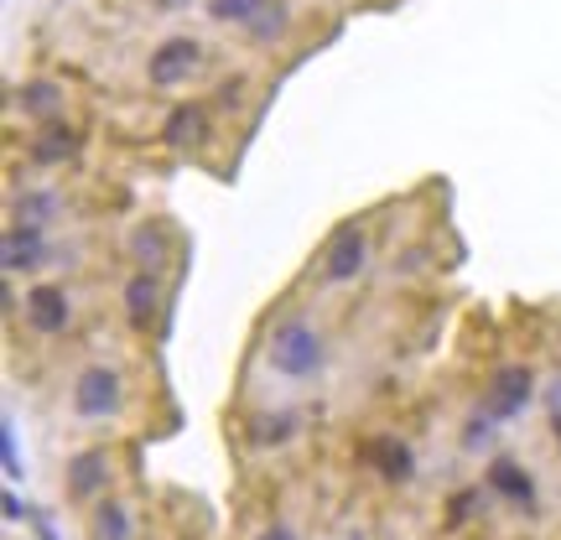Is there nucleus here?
<instances>
[{"mask_svg":"<svg viewBox=\"0 0 561 540\" xmlns=\"http://www.w3.org/2000/svg\"><path fill=\"white\" fill-rule=\"evenodd\" d=\"M115 479H121V458L110 441H89L79 452H68L62 462V499L79 504V509H94L100 499L115 494Z\"/></svg>","mask_w":561,"mask_h":540,"instance_id":"8","label":"nucleus"},{"mask_svg":"<svg viewBox=\"0 0 561 540\" xmlns=\"http://www.w3.org/2000/svg\"><path fill=\"white\" fill-rule=\"evenodd\" d=\"M0 458H5V479H11V489H16V483L26 479V468H21V447H16V421H11V416L0 421Z\"/></svg>","mask_w":561,"mask_h":540,"instance_id":"23","label":"nucleus"},{"mask_svg":"<svg viewBox=\"0 0 561 540\" xmlns=\"http://www.w3.org/2000/svg\"><path fill=\"white\" fill-rule=\"evenodd\" d=\"M483 489L494 494L500 504H510V509H536L541 504V479H536V468L520 458H510V452H494V458L483 462Z\"/></svg>","mask_w":561,"mask_h":540,"instance_id":"15","label":"nucleus"},{"mask_svg":"<svg viewBox=\"0 0 561 540\" xmlns=\"http://www.w3.org/2000/svg\"><path fill=\"white\" fill-rule=\"evenodd\" d=\"M115 307H121V322L130 338H161L167 328V312H172V291H167V276L157 271H125L121 291H115Z\"/></svg>","mask_w":561,"mask_h":540,"instance_id":"7","label":"nucleus"},{"mask_svg":"<svg viewBox=\"0 0 561 540\" xmlns=\"http://www.w3.org/2000/svg\"><path fill=\"white\" fill-rule=\"evenodd\" d=\"M203 68H208V47L203 37L193 32H167L146 47V58H140V83L151 89V94H178L187 83L198 79Z\"/></svg>","mask_w":561,"mask_h":540,"instance_id":"5","label":"nucleus"},{"mask_svg":"<svg viewBox=\"0 0 561 540\" xmlns=\"http://www.w3.org/2000/svg\"><path fill=\"white\" fill-rule=\"evenodd\" d=\"M214 136H219V110L208 104V94H203V100L167 104L157 120V140L172 157H203V151L214 146Z\"/></svg>","mask_w":561,"mask_h":540,"instance_id":"10","label":"nucleus"},{"mask_svg":"<svg viewBox=\"0 0 561 540\" xmlns=\"http://www.w3.org/2000/svg\"><path fill=\"white\" fill-rule=\"evenodd\" d=\"M541 401V380H536V369L525 359H494L489 364V375L479 384V405L489 411L494 421H525Z\"/></svg>","mask_w":561,"mask_h":540,"instance_id":"6","label":"nucleus"},{"mask_svg":"<svg viewBox=\"0 0 561 540\" xmlns=\"http://www.w3.org/2000/svg\"><path fill=\"white\" fill-rule=\"evenodd\" d=\"M130 411V375L121 359H89L68 380V416L83 426H121Z\"/></svg>","mask_w":561,"mask_h":540,"instance_id":"3","label":"nucleus"},{"mask_svg":"<svg viewBox=\"0 0 561 540\" xmlns=\"http://www.w3.org/2000/svg\"><path fill=\"white\" fill-rule=\"evenodd\" d=\"M83 151H89V130L73 115L32 125L26 140H21V157H26V166H37V172H68V166L83 161Z\"/></svg>","mask_w":561,"mask_h":540,"instance_id":"11","label":"nucleus"},{"mask_svg":"<svg viewBox=\"0 0 561 540\" xmlns=\"http://www.w3.org/2000/svg\"><path fill=\"white\" fill-rule=\"evenodd\" d=\"M364 468L385 483V489H411L421 473V458H416V441L396 432V426H385L375 437L364 441Z\"/></svg>","mask_w":561,"mask_h":540,"instance_id":"13","label":"nucleus"},{"mask_svg":"<svg viewBox=\"0 0 561 540\" xmlns=\"http://www.w3.org/2000/svg\"><path fill=\"white\" fill-rule=\"evenodd\" d=\"M494 499L483 483H468V489H458L453 499H447V525L453 530H462V525H473V520H483V504Z\"/></svg>","mask_w":561,"mask_h":540,"instance_id":"22","label":"nucleus"},{"mask_svg":"<svg viewBox=\"0 0 561 540\" xmlns=\"http://www.w3.org/2000/svg\"><path fill=\"white\" fill-rule=\"evenodd\" d=\"M89 540H136V509L121 494L100 499L89 509Z\"/></svg>","mask_w":561,"mask_h":540,"instance_id":"19","label":"nucleus"},{"mask_svg":"<svg viewBox=\"0 0 561 540\" xmlns=\"http://www.w3.org/2000/svg\"><path fill=\"white\" fill-rule=\"evenodd\" d=\"M541 405H546V416L561 411V369H551V375L541 380Z\"/></svg>","mask_w":561,"mask_h":540,"instance_id":"25","label":"nucleus"},{"mask_svg":"<svg viewBox=\"0 0 561 540\" xmlns=\"http://www.w3.org/2000/svg\"><path fill=\"white\" fill-rule=\"evenodd\" d=\"M500 432H504V421H494L479 401H473V411H468V416H462V426H458V441H462V452H473V458H483V452L494 458Z\"/></svg>","mask_w":561,"mask_h":540,"instance_id":"20","label":"nucleus"},{"mask_svg":"<svg viewBox=\"0 0 561 540\" xmlns=\"http://www.w3.org/2000/svg\"><path fill=\"white\" fill-rule=\"evenodd\" d=\"M125 261L136 271H157V276H172L182 265V234L172 219H140L125 229Z\"/></svg>","mask_w":561,"mask_h":540,"instance_id":"12","label":"nucleus"},{"mask_svg":"<svg viewBox=\"0 0 561 540\" xmlns=\"http://www.w3.org/2000/svg\"><path fill=\"white\" fill-rule=\"evenodd\" d=\"M244 100H250V89H244V79H224L214 94H208V104L219 110V115H240Z\"/></svg>","mask_w":561,"mask_h":540,"instance_id":"24","label":"nucleus"},{"mask_svg":"<svg viewBox=\"0 0 561 540\" xmlns=\"http://www.w3.org/2000/svg\"><path fill=\"white\" fill-rule=\"evenodd\" d=\"M255 354L280 384H318L333 369V338H328L318 312L297 297H286L280 307L265 312Z\"/></svg>","mask_w":561,"mask_h":540,"instance_id":"1","label":"nucleus"},{"mask_svg":"<svg viewBox=\"0 0 561 540\" xmlns=\"http://www.w3.org/2000/svg\"><path fill=\"white\" fill-rule=\"evenodd\" d=\"M53 250H58V229L16 223V219H5V229H0V271L16 286L47 276L53 271Z\"/></svg>","mask_w":561,"mask_h":540,"instance_id":"9","label":"nucleus"},{"mask_svg":"<svg viewBox=\"0 0 561 540\" xmlns=\"http://www.w3.org/2000/svg\"><path fill=\"white\" fill-rule=\"evenodd\" d=\"M250 540H301V536H297V525H291V520H271L265 530H255Z\"/></svg>","mask_w":561,"mask_h":540,"instance_id":"26","label":"nucleus"},{"mask_svg":"<svg viewBox=\"0 0 561 540\" xmlns=\"http://www.w3.org/2000/svg\"><path fill=\"white\" fill-rule=\"evenodd\" d=\"M21 322L26 333L37 343H62L79 333V318H83V301L73 291V280L62 276H42V280H26L21 286Z\"/></svg>","mask_w":561,"mask_h":540,"instance_id":"4","label":"nucleus"},{"mask_svg":"<svg viewBox=\"0 0 561 540\" xmlns=\"http://www.w3.org/2000/svg\"><path fill=\"white\" fill-rule=\"evenodd\" d=\"M348 540H369V536H348Z\"/></svg>","mask_w":561,"mask_h":540,"instance_id":"29","label":"nucleus"},{"mask_svg":"<svg viewBox=\"0 0 561 540\" xmlns=\"http://www.w3.org/2000/svg\"><path fill=\"white\" fill-rule=\"evenodd\" d=\"M369 271H375V219H369V214H348V219L333 223L328 240L312 250L307 286L339 297V291H354Z\"/></svg>","mask_w":561,"mask_h":540,"instance_id":"2","label":"nucleus"},{"mask_svg":"<svg viewBox=\"0 0 561 540\" xmlns=\"http://www.w3.org/2000/svg\"><path fill=\"white\" fill-rule=\"evenodd\" d=\"M291 26H297V11H291V0H265L261 11H255V21L244 26L240 37L271 53V47H280V42L291 37Z\"/></svg>","mask_w":561,"mask_h":540,"instance_id":"18","label":"nucleus"},{"mask_svg":"<svg viewBox=\"0 0 561 540\" xmlns=\"http://www.w3.org/2000/svg\"><path fill=\"white\" fill-rule=\"evenodd\" d=\"M5 520H11V525H32V509L21 504L16 489H5Z\"/></svg>","mask_w":561,"mask_h":540,"instance_id":"27","label":"nucleus"},{"mask_svg":"<svg viewBox=\"0 0 561 540\" xmlns=\"http://www.w3.org/2000/svg\"><path fill=\"white\" fill-rule=\"evenodd\" d=\"M68 214H73V203H68V193L53 187V182H26V187H11V198H5V219H16V223L58 229Z\"/></svg>","mask_w":561,"mask_h":540,"instance_id":"16","label":"nucleus"},{"mask_svg":"<svg viewBox=\"0 0 561 540\" xmlns=\"http://www.w3.org/2000/svg\"><path fill=\"white\" fill-rule=\"evenodd\" d=\"M265 0H203V16L214 21V26H229V32H244L255 11H261Z\"/></svg>","mask_w":561,"mask_h":540,"instance_id":"21","label":"nucleus"},{"mask_svg":"<svg viewBox=\"0 0 561 540\" xmlns=\"http://www.w3.org/2000/svg\"><path fill=\"white\" fill-rule=\"evenodd\" d=\"M68 110H73V89H68L58 73H26V79L11 89V115L26 125L62 120Z\"/></svg>","mask_w":561,"mask_h":540,"instance_id":"14","label":"nucleus"},{"mask_svg":"<svg viewBox=\"0 0 561 540\" xmlns=\"http://www.w3.org/2000/svg\"><path fill=\"white\" fill-rule=\"evenodd\" d=\"M297 437H301V411H291V405H265V411H255L244 421V441L255 452H280Z\"/></svg>","mask_w":561,"mask_h":540,"instance_id":"17","label":"nucleus"},{"mask_svg":"<svg viewBox=\"0 0 561 540\" xmlns=\"http://www.w3.org/2000/svg\"><path fill=\"white\" fill-rule=\"evenodd\" d=\"M551 441H557V452H561V411H551Z\"/></svg>","mask_w":561,"mask_h":540,"instance_id":"28","label":"nucleus"}]
</instances>
